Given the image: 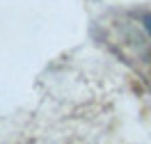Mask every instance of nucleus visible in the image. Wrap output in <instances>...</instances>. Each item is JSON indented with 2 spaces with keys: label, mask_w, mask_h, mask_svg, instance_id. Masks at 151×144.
<instances>
[{
  "label": "nucleus",
  "mask_w": 151,
  "mask_h": 144,
  "mask_svg": "<svg viewBox=\"0 0 151 144\" xmlns=\"http://www.w3.org/2000/svg\"><path fill=\"white\" fill-rule=\"evenodd\" d=\"M142 23H144V28H147V32L151 34V14H144V16H142Z\"/></svg>",
  "instance_id": "obj_1"
}]
</instances>
